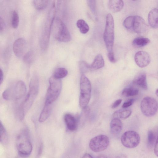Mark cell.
Segmentation results:
<instances>
[{"label":"cell","instance_id":"42","mask_svg":"<svg viewBox=\"0 0 158 158\" xmlns=\"http://www.w3.org/2000/svg\"><path fill=\"white\" fill-rule=\"evenodd\" d=\"M3 79V74L2 69L0 68V85L2 83Z\"/></svg>","mask_w":158,"mask_h":158},{"label":"cell","instance_id":"37","mask_svg":"<svg viewBox=\"0 0 158 158\" xmlns=\"http://www.w3.org/2000/svg\"><path fill=\"white\" fill-rule=\"evenodd\" d=\"M134 102L133 99H131L129 101L124 102L122 105V107L123 108H127L131 106Z\"/></svg>","mask_w":158,"mask_h":158},{"label":"cell","instance_id":"26","mask_svg":"<svg viewBox=\"0 0 158 158\" xmlns=\"http://www.w3.org/2000/svg\"><path fill=\"white\" fill-rule=\"evenodd\" d=\"M139 93L138 89L129 87L124 89L122 92L123 96L126 97L133 96L137 95Z\"/></svg>","mask_w":158,"mask_h":158},{"label":"cell","instance_id":"30","mask_svg":"<svg viewBox=\"0 0 158 158\" xmlns=\"http://www.w3.org/2000/svg\"><path fill=\"white\" fill-rule=\"evenodd\" d=\"M19 18L17 12L14 10L12 14L11 24L13 28H16L19 24Z\"/></svg>","mask_w":158,"mask_h":158},{"label":"cell","instance_id":"9","mask_svg":"<svg viewBox=\"0 0 158 158\" xmlns=\"http://www.w3.org/2000/svg\"><path fill=\"white\" fill-rule=\"evenodd\" d=\"M109 140L105 135H100L92 138L89 146L90 149L94 152H99L105 150L108 146Z\"/></svg>","mask_w":158,"mask_h":158},{"label":"cell","instance_id":"18","mask_svg":"<svg viewBox=\"0 0 158 158\" xmlns=\"http://www.w3.org/2000/svg\"><path fill=\"white\" fill-rule=\"evenodd\" d=\"M158 9L155 8L152 10L148 15V20L150 26L153 28L158 27Z\"/></svg>","mask_w":158,"mask_h":158},{"label":"cell","instance_id":"29","mask_svg":"<svg viewBox=\"0 0 158 158\" xmlns=\"http://www.w3.org/2000/svg\"><path fill=\"white\" fill-rule=\"evenodd\" d=\"M157 139V137L155 133L152 131L150 130L148 131V134L147 143L148 146L152 147Z\"/></svg>","mask_w":158,"mask_h":158},{"label":"cell","instance_id":"23","mask_svg":"<svg viewBox=\"0 0 158 158\" xmlns=\"http://www.w3.org/2000/svg\"><path fill=\"white\" fill-rule=\"evenodd\" d=\"M150 42L149 39L145 37H137L135 39L132 41L133 45L136 47H140L144 46Z\"/></svg>","mask_w":158,"mask_h":158},{"label":"cell","instance_id":"5","mask_svg":"<svg viewBox=\"0 0 158 158\" xmlns=\"http://www.w3.org/2000/svg\"><path fill=\"white\" fill-rule=\"evenodd\" d=\"M114 35L113 18L111 14H108L106 16L105 28L103 34L104 40L108 53L113 52Z\"/></svg>","mask_w":158,"mask_h":158},{"label":"cell","instance_id":"12","mask_svg":"<svg viewBox=\"0 0 158 158\" xmlns=\"http://www.w3.org/2000/svg\"><path fill=\"white\" fill-rule=\"evenodd\" d=\"M27 48V42L23 38H19L14 42L13 46V50L15 55L18 57L23 56Z\"/></svg>","mask_w":158,"mask_h":158},{"label":"cell","instance_id":"19","mask_svg":"<svg viewBox=\"0 0 158 158\" xmlns=\"http://www.w3.org/2000/svg\"><path fill=\"white\" fill-rule=\"evenodd\" d=\"M123 5L124 3L122 0H109L108 3L109 9L114 13L120 11L123 8Z\"/></svg>","mask_w":158,"mask_h":158},{"label":"cell","instance_id":"33","mask_svg":"<svg viewBox=\"0 0 158 158\" xmlns=\"http://www.w3.org/2000/svg\"><path fill=\"white\" fill-rule=\"evenodd\" d=\"M7 135L6 130L0 122V142L5 143L7 141Z\"/></svg>","mask_w":158,"mask_h":158},{"label":"cell","instance_id":"36","mask_svg":"<svg viewBox=\"0 0 158 158\" xmlns=\"http://www.w3.org/2000/svg\"><path fill=\"white\" fill-rule=\"evenodd\" d=\"M87 3L92 11L94 13H95L96 3L95 0H87Z\"/></svg>","mask_w":158,"mask_h":158},{"label":"cell","instance_id":"7","mask_svg":"<svg viewBox=\"0 0 158 158\" xmlns=\"http://www.w3.org/2000/svg\"><path fill=\"white\" fill-rule=\"evenodd\" d=\"M80 87L79 104L83 108L87 106L90 99L91 91L90 82L85 74L81 76Z\"/></svg>","mask_w":158,"mask_h":158},{"label":"cell","instance_id":"22","mask_svg":"<svg viewBox=\"0 0 158 158\" xmlns=\"http://www.w3.org/2000/svg\"><path fill=\"white\" fill-rule=\"evenodd\" d=\"M52 109V104H45L39 117V122H44L48 118L51 113Z\"/></svg>","mask_w":158,"mask_h":158},{"label":"cell","instance_id":"16","mask_svg":"<svg viewBox=\"0 0 158 158\" xmlns=\"http://www.w3.org/2000/svg\"><path fill=\"white\" fill-rule=\"evenodd\" d=\"M123 127V123L120 119L113 118L110 123V131L111 134L115 135L119 133Z\"/></svg>","mask_w":158,"mask_h":158},{"label":"cell","instance_id":"39","mask_svg":"<svg viewBox=\"0 0 158 158\" xmlns=\"http://www.w3.org/2000/svg\"><path fill=\"white\" fill-rule=\"evenodd\" d=\"M122 101L121 99H118L114 101L111 105V108L114 109L117 107L121 103Z\"/></svg>","mask_w":158,"mask_h":158},{"label":"cell","instance_id":"10","mask_svg":"<svg viewBox=\"0 0 158 158\" xmlns=\"http://www.w3.org/2000/svg\"><path fill=\"white\" fill-rule=\"evenodd\" d=\"M121 142L123 145L128 148L136 147L140 142L139 134L133 131H128L125 132L121 137Z\"/></svg>","mask_w":158,"mask_h":158},{"label":"cell","instance_id":"35","mask_svg":"<svg viewBox=\"0 0 158 158\" xmlns=\"http://www.w3.org/2000/svg\"><path fill=\"white\" fill-rule=\"evenodd\" d=\"M33 58V53L31 51H29L25 53L23 56V60L27 63H31Z\"/></svg>","mask_w":158,"mask_h":158},{"label":"cell","instance_id":"27","mask_svg":"<svg viewBox=\"0 0 158 158\" xmlns=\"http://www.w3.org/2000/svg\"><path fill=\"white\" fill-rule=\"evenodd\" d=\"M68 73V72L66 69L60 68L55 70L53 76L56 78L60 79L65 77Z\"/></svg>","mask_w":158,"mask_h":158},{"label":"cell","instance_id":"2","mask_svg":"<svg viewBox=\"0 0 158 158\" xmlns=\"http://www.w3.org/2000/svg\"><path fill=\"white\" fill-rule=\"evenodd\" d=\"M16 146L19 154L21 156L27 157L31 154L32 146L27 130L22 131L18 135Z\"/></svg>","mask_w":158,"mask_h":158},{"label":"cell","instance_id":"4","mask_svg":"<svg viewBox=\"0 0 158 158\" xmlns=\"http://www.w3.org/2000/svg\"><path fill=\"white\" fill-rule=\"evenodd\" d=\"M49 82L45 104H52L59 97L62 88L60 79L56 78L52 76L49 78Z\"/></svg>","mask_w":158,"mask_h":158},{"label":"cell","instance_id":"25","mask_svg":"<svg viewBox=\"0 0 158 158\" xmlns=\"http://www.w3.org/2000/svg\"><path fill=\"white\" fill-rule=\"evenodd\" d=\"M90 110L89 107H86L82 108L81 114L78 119L79 123H83L87 118L90 113Z\"/></svg>","mask_w":158,"mask_h":158},{"label":"cell","instance_id":"34","mask_svg":"<svg viewBox=\"0 0 158 158\" xmlns=\"http://www.w3.org/2000/svg\"><path fill=\"white\" fill-rule=\"evenodd\" d=\"M2 97L4 99L6 100H10L13 97V91L11 89H7L2 93Z\"/></svg>","mask_w":158,"mask_h":158},{"label":"cell","instance_id":"13","mask_svg":"<svg viewBox=\"0 0 158 158\" xmlns=\"http://www.w3.org/2000/svg\"><path fill=\"white\" fill-rule=\"evenodd\" d=\"M135 60L138 66L141 68H144L149 64L151 59L148 53L144 51H141L135 54Z\"/></svg>","mask_w":158,"mask_h":158},{"label":"cell","instance_id":"14","mask_svg":"<svg viewBox=\"0 0 158 158\" xmlns=\"http://www.w3.org/2000/svg\"><path fill=\"white\" fill-rule=\"evenodd\" d=\"M13 91V98L16 100L22 99L26 92V87L22 81H19L16 84Z\"/></svg>","mask_w":158,"mask_h":158},{"label":"cell","instance_id":"46","mask_svg":"<svg viewBox=\"0 0 158 158\" xmlns=\"http://www.w3.org/2000/svg\"><path fill=\"white\" fill-rule=\"evenodd\" d=\"M155 94L157 96H158V89H157L156 90V91Z\"/></svg>","mask_w":158,"mask_h":158},{"label":"cell","instance_id":"11","mask_svg":"<svg viewBox=\"0 0 158 158\" xmlns=\"http://www.w3.org/2000/svg\"><path fill=\"white\" fill-rule=\"evenodd\" d=\"M132 28L136 33L140 35H143L147 31L148 26L142 18L136 15L134 16Z\"/></svg>","mask_w":158,"mask_h":158},{"label":"cell","instance_id":"6","mask_svg":"<svg viewBox=\"0 0 158 158\" xmlns=\"http://www.w3.org/2000/svg\"><path fill=\"white\" fill-rule=\"evenodd\" d=\"M55 3H53L43 30L40 40L41 48L45 49L48 44L51 28L55 19Z\"/></svg>","mask_w":158,"mask_h":158},{"label":"cell","instance_id":"15","mask_svg":"<svg viewBox=\"0 0 158 158\" xmlns=\"http://www.w3.org/2000/svg\"><path fill=\"white\" fill-rule=\"evenodd\" d=\"M133 83L141 88L146 90L148 86L145 73H139L134 79Z\"/></svg>","mask_w":158,"mask_h":158},{"label":"cell","instance_id":"20","mask_svg":"<svg viewBox=\"0 0 158 158\" xmlns=\"http://www.w3.org/2000/svg\"><path fill=\"white\" fill-rule=\"evenodd\" d=\"M132 110L130 108H123L115 111L113 114V118L119 119H125L129 117L131 114Z\"/></svg>","mask_w":158,"mask_h":158},{"label":"cell","instance_id":"21","mask_svg":"<svg viewBox=\"0 0 158 158\" xmlns=\"http://www.w3.org/2000/svg\"><path fill=\"white\" fill-rule=\"evenodd\" d=\"M104 65V61L103 56L100 54L97 55L90 65L91 70H95L103 67Z\"/></svg>","mask_w":158,"mask_h":158},{"label":"cell","instance_id":"44","mask_svg":"<svg viewBox=\"0 0 158 158\" xmlns=\"http://www.w3.org/2000/svg\"><path fill=\"white\" fill-rule=\"evenodd\" d=\"M116 158H128L127 156L124 154H122L118 156Z\"/></svg>","mask_w":158,"mask_h":158},{"label":"cell","instance_id":"17","mask_svg":"<svg viewBox=\"0 0 158 158\" xmlns=\"http://www.w3.org/2000/svg\"><path fill=\"white\" fill-rule=\"evenodd\" d=\"M64 119L68 129L71 131L75 130L77 126L78 120L69 114H66Z\"/></svg>","mask_w":158,"mask_h":158},{"label":"cell","instance_id":"3","mask_svg":"<svg viewBox=\"0 0 158 158\" xmlns=\"http://www.w3.org/2000/svg\"><path fill=\"white\" fill-rule=\"evenodd\" d=\"M52 26L53 35L57 40L64 42L71 40V37L69 32L60 19L57 18L54 19Z\"/></svg>","mask_w":158,"mask_h":158},{"label":"cell","instance_id":"1","mask_svg":"<svg viewBox=\"0 0 158 158\" xmlns=\"http://www.w3.org/2000/svg\"><path fill=\"white\" fill-rule=\"evenodd\" d=\"M39 88V79L37 76H34L30 82L28 93L19 107L18 110L20 114L25 116L31 107L38 95Z\"/></svg>","mask_w":158,"mask_h":158},{"label":"cell","instance_id":"41","mask_svg":"<svg viewBox=\"0 0 158 158\" xmlns=\"http://www.w3.org/2000/svg\"><path fill=\"white\" fill-rule=\"evenodd\" d=\"M154 152L156 155L158 156V141L157 139L155 144L154 148Z\"/></svg>","mask_w":158,"mask_h":158},{"label":"cell","instance_id":"40","mask_svg":"<svg viewBox=\"0 0 158 158\" xmlns=\"http://www.w3.org/2000/svg\"><path fill=\"white\" fill-rule=\"evenodd\" d=\"M5 28V23L2 18L0 16V33L4 31Z\"/></svg>","mask_w":158,"mask_h":158},{"label":"cell","instance_id":"31","mask_svg":"<svg viewBox=\"0 0 158 158\" xmlns=\"http://www.w3.org/2000/svg\"><path fill=\"white\" fill-rule=\"evenodd\" d=\"M134 16H130L125 19L123 22V25L126 28L129 29L132 28Z\"/></svg>","mask_w":158,"mask_h":158},{"label":"cell","instance_id":"38","mask_svg":"<svg viewBox=\"0 0 158 158\" xmlns=\"http://www.w3.org/2000/svg\"><path fill=\"white\" fill-rule=\"evenodd\" d=\"M108 57L110 62L113 63L115 62L116 60L113 52L108 53Z\"/></svg>","mask_w":158,"mask_h":158},{"label":"cell","instance_id":"28","mask_svg":"<svg viewBox=\"0 0 158 158\" xmlns=\"http://www.w3.org/2000/svg\"><path fill=\"white\" fill-rule=\"evenodd\" d=\"M48 0H35L33 1L35 8L37 10H42L45 8L48 3Z\"/></svg>","mask_w":158,"mask_h":158},{"label":"cell","instance_id":"45","mask_svg":"<svg viewBox=\"0 0 158 158\" xmlns=\"http://www.w3.org/2000/svg\"><path fill=\"white\" fill-rule=\"evenodd\" d=\"M96 158H108V157L105 155H101L99 156Z\"/></svg>","mask_w":158,"mask_h":158},{"label":"cell","instance_id":"43","mask_svg":"<svg viewBox=\"0 0 158 158\" xmlns=\"http://www.w3.org/2000/svg\"><path fill=\"white\" fill-rule=\"evenodd\" d=\"M82 158H93V157L90 154L85 153L83 155Z\"/></svg>","mask_w":158,"mask_h":158},{"label":"cell","instance_id":"32","mask_svg":"<svg viewBox=\"0 0 158 158\" xmlns=\"http://www.w3.org/2000/svg\"><path fill=\"white\" fill-rule=\"evenodd\" d=\"M79 68L81 75L84 74L85 73L91 70L90 65L84 61H82L80 62Z\"/></svg>","mask_w":158,"mask_h":158},{"label":"cell","instance_id":"8","mask_svg":"<svg viewBox=\"0 0 158 158\" xmlns=\"http://www.w3.org/2000/svg\"><path fill=\"white\" fill-rule=\"evenodd\" d=\"M140 109L144 115L152 117L155 115L157 111V102L153 98L148 96L145 97L141 101Z\"/></svg>","mask_w":158,"mask_h":158},{"label":"cell","instance_id":"24","mask_svg":"<svg viewBox=\"0 0 158 158\" xmlns=\"http://www.w3.org/2000/svg\"><path fill=\"white\" fill-rule=\"evenodd\" d=\"M77 26L79 28L80 31L82 34L86 33L89 30V27L85 20L82 19L78 20L77 22Z\"/></svg>","mask_w":158,"mask_h":158}]
</instances>
